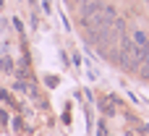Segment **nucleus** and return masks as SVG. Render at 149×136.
Returning a JSON list of instances; mask_svg holds the SVG:
<instances>
[{
  "label": "nucleus",
  "instance_id": "nucleus-1",
  "mask_svg": "<svg viewBox=\"0 0 149 136\" xmlns=\"http://www.w3.org/2000/svg\"><path fill=\"white\" fill-rule=\"evenodd\" d=\"M118 16H115V8L113 5H100L94 13H89L86 18H81L84 21V29H86V37H89V42L92 45H100L102 42V37H105V31L113 26V21H115Z\"/></svg>",
  "mask_w": 149,
  "mask_h": 136
},
{
  "label": "nucleus",
  "instance_id": "nucleus-2",
  "mask_svg": "<svg viewBox=\"0 0 149 136\" xmlns=\"http://www.w3.org/2000/svg\"><path fill=\"white\" fill-rule=\"evenodd\" d=\"M100 5H102L100 0H79V13H81V18H86L89 13H94Z\"/></svg>",
  "mask_w": 149,
  "mask_h": 136
}]
</instances>
